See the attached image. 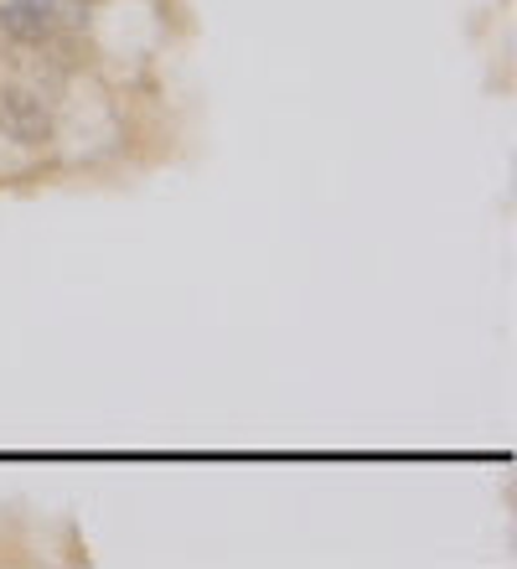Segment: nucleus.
<instances>
[{
  "label": "nucleus",
  "mask_w": 517,
  "mask_h": 569,
  "mask_svg": "<svg viewBox=\"0 0 517 569\" xmlns=\"http://www.w3.org/2000/svg\"><path fill=\"white\" fill-rule=\"evenodd\" d=\"M0 136L21 150H47L58 140V114H52V99L31 83H0Z\"/></svg>",
  "instance_id": "f257e3e1"
},
{
  "label": "nucleus",
  "mask_w": 517,
  "mask_h": 569,
  "mask_svg": "<svg viewBox=\"0 0 517 569\" xmlns=\"http://www.w3.org/2000/svg\"><path fill=\"white\" fill-rule=\"evenodd\" d=\"M0 37L27 52H47V47L68 42V31L58 21V0H0Z\"/></svg>",
  "instance_id": "f03ea898"
}]
</instances>
